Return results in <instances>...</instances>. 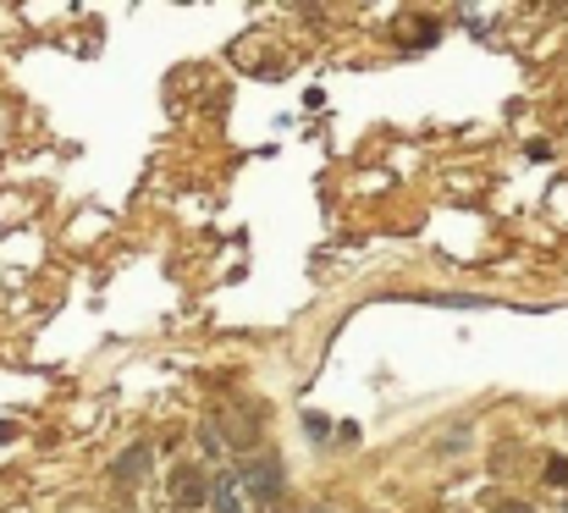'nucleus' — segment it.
<instances>
[{
    "label": "nucleus",
    "instance_id": "obj_1",
    "mask_svg": "<svg viewBox=\"0 0 568 513\" xmlns=\"http://www.w3.org/2000/svg\"><path fill=\"white\" fill-rule=\"evenodd\" d=\"M237 481H243V492H254V513H260V509H276V503L287 497L282 464H276L271 453H265V459H254V464H248V470H243Z\"/></svg>",
    "mask_w": 568,
    "mask_h": 513
},
{
    "label": "nucleus",
    "instance_id": "obj_2",
    "mask_svg": "<svg viewBox=\"0 0 568 513\" xmlns=\"http://www.w3.org/2000/svg\"><path fill=\"white\" fill-rule=\"evenodd\" d=\"M254 425H260V409H248V403H232L221 420H210V431H215V436L226 431L232 447H254Z\"/></svg>",
    "mask_w": 568,
    "mask_h": 513
},
{
    "label": "nucleus",
    "instance_id": "obj_3",
    "mask_svg": "<svg viewBox=\"0 0 568 513\" xmlns=\"http://www.w3.org/2000/svg\"><path fill=\"white\" fill-rule=\"evenodd\" d=\"M392 39H397L403 50H425V44H436V17H425V11H403V17L392 22Z\"/></svg>",
    "mask_w": 568,
    "mask_h": 513
},
{
    "label": "nucleus",
    "instance_id": "obj_4",
    "mask_svg": "<svg viewBox=\"0 0 568 513\" xmlns=\"http://www.w3.org/2000/svg\"><path fill=\"white\" fill-rule=\"evenodd\" d=\"M210 509L215 513H254V503H248V492H243L237 475H215V481H210Z\"/></svg>",
    "mask_w": 568,
    "mask_h": 513
},
{
    "label": "nucleus",
    "instance_id": "obj_5",
    "mask_svg": "<svg viewBox=\"0 0 568 513\" xmlns=\"http://www.w3.org/2000/svg\"><path fill=\"white\" fill-rule=\"evenodd\" d=\"M204 497H210V486H204L199 470H178V475H172V503H178V509H199Z\"/></svg>",
    "mask_w": 568,
    "mask_h": 513
},
{
    "label": "nucleus",
    "instance_id": "obj_6",
    "mask_svg": "<svg viewBox=\"0 0 568 513\" xmlns=\"http://www.w3.org/2000/svg\"><path fill=\"white\" fill-rule=\"evenodd\" d=\"M144 470H150V447H133L128 459H116V481H128V486H133Z\"/></svg>",
    "mask_w": 568,
    "mask_h": 513
},
{
    "label": "nucleus",
    "instance_id": "obj_7",
    "mask_svg": "<svg viewBox=\"0 0 568 513\" xmlns=\"http://www.w3.org/2000/svg\"><path fill=\"white\" fill-rule=\"evenodd\" d=\"M547 481H552V486H568V459H547Z\"/></svg>",
    "mask_w": 568,
    "mask_h": 513
},
{
    "label": "nucleus",
    "instance_id": "obj_8",
    "mask_svg": "<svg viewBox=\"0 0 568 513\" xmlns=\"http://www.w3.org/2000/svg\"><path fill=\"white\" fill-rule=\"evenodd\" d=\"M497 513H530V509H525V503H508V497H503V503H497Z\"/></svg>",
    "mask_w": 568,
    "mask_h": 513
}]
</instances>
